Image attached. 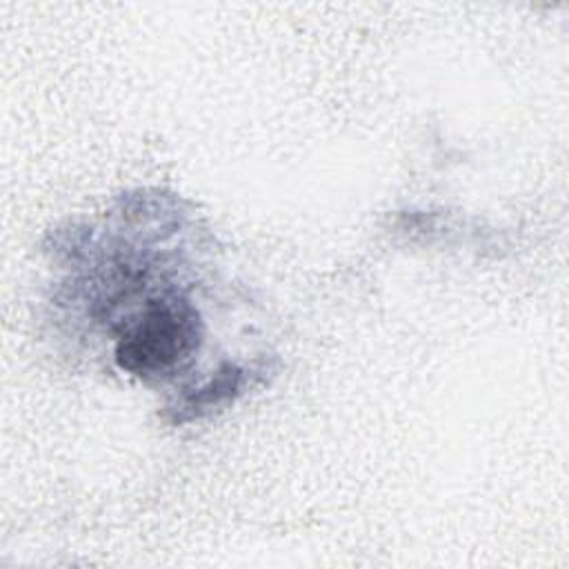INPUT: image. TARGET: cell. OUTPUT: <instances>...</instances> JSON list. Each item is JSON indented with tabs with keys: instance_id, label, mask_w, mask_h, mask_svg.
<instances>
[{
	"instance_id": "1",
	"label": "cell",
	"mask_w": 569,
	"mask_h": 569,
	"mask_svg": "<svg viewBox=\"0 0 569 569\" xmlns=\"http://www.w3.org/2000/svg\"><path fill=\"white\" fill-rule=\"evenodd\" d=\"M202 320L198 309L180 293L149 298L124 320L113 349L116 365L138 378L178 373L200 349Z\"/></svg>"
},
{
	"instance_id": "2",
	"label": "cell",
	"mask_w": 569,
	"mask_h": 569,
	"mask_svg": "<svg viewBox=\"0 0 569 569\" xmlns=\"http://www.w3.org/2000/svg\"><path fill=\"white\" fill-rule=\"evenodd\" d=\"M249 385V371L240 365L227 362L211 378L202 380L193 389H187L171 407L173 422H189L211 413L213 409L231 402Z\"/></svg>"
}]
</instances>
